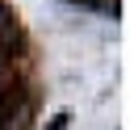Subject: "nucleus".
I'll list each match as a JSON object with an SVG mask.
<instances>
[{
	"label": "nucleus",
	"instance_id": "nucleus-1",
	"mask_svg": "<svg viewBox=\"0 0 134 130\" xmlns=\"http://www.w3.org/2000/svg\"><path fill=\"white\" fill-rule=\"evenodd\" d=\"M67 122H71V117H67V113H59V117L50 122V130H67Z\"/></svg>",
	"mask_w": 134,
	"mask_h": 130
}]
</instances>
